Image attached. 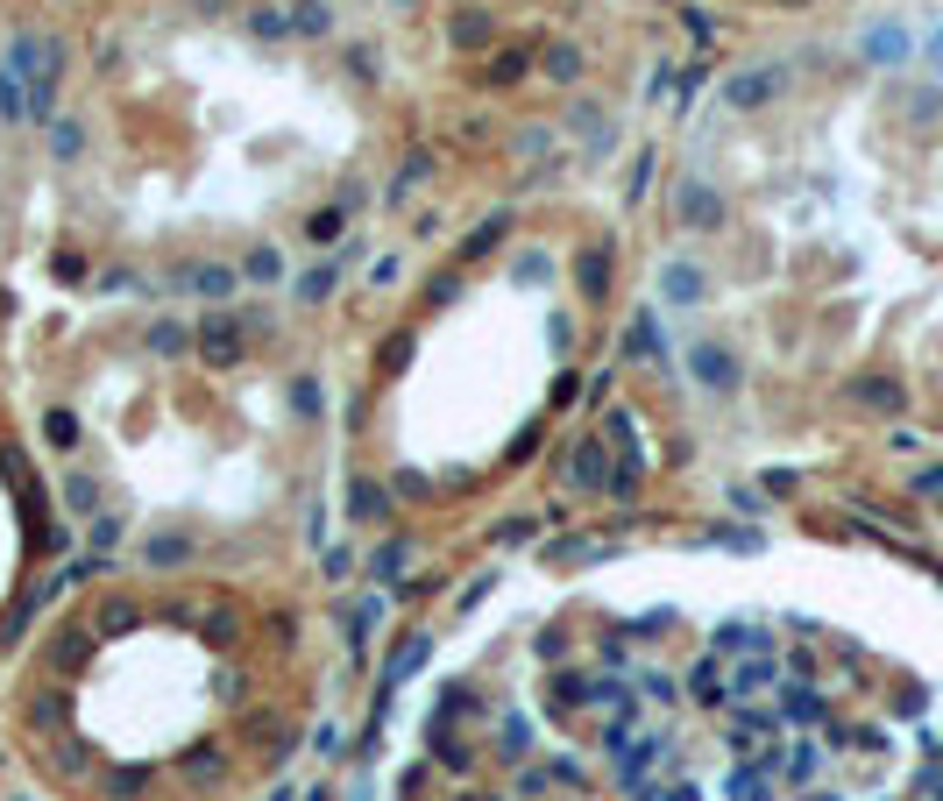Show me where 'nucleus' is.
Instances as JSON below:
<instances>
[{"label":"nucleus","instance_id":"20e7f679","mask_svg":"<svg viewBox=\"0 0 943 801\" xmlns=\"http://www.w3.org/2000/svg\"><path fill=\"white\" fill-rule=\"evenodd\" d=\"M71 419L107 483L185 525H249L291 497L298 475V376L270 341L121 319L71 369Z\"/></svg>","mask_w":943,"mask_h":801},{"label":"nucleus","instance_id":"f257e3e1","mask_svg":"<svg viewBox=\"0 0 943 801\" xmlns=\"http://www.w3.org/2000/svg\"><path fill=\"white\" fill-rule=\"evenodd\" d=\"M320 709L291 589L135 568L78 589L29 646L8 745L50 801H263Z\"/></svg>","mask_w":943,"mask_h":801},{"label":"nucleus","instance_id":"f03ea898","mask_svg":"<svg viewBox=\"0 0 943 801\" xmlns=\"http://www.w3.org/2000/svg\"><path fill=\"white\" fill-rule=\"evenodd\" d=\"M355 128L327 71L227 29H185L100 71L86 185L128 242H242L334 185Z\"/></svg>","mask_w":943,"mask_h":801},{"label":"nucleus","instance_id":"7ed1b4c3","mask_svg":"<svg viewBox=\"0 0 943 801\" xmlns=\"http://www.w3.org/2000/svg\"><path fill=\"white\" fill-rule=\"evenodd\" d=\"M589 341V270L554 234H497L405 327L383 468L426 497L483 490L546 433Z\"/></svg>","mask_w":943,"mask_h":801},{"label":"nucleus","instance_id":"39448f33","mask_svg":"<svg viewBox=\"0 0 943 801\" xmlns=\"http://www.w3.org/2000/svg\"><path fill=\"white\" fill-rule=\"evenodd\" d=\"M43 560H50V490L22 433L0 419V646L29 624Z\"/></svg>","mask_w":943,"mask_h":801}]
</instances>
